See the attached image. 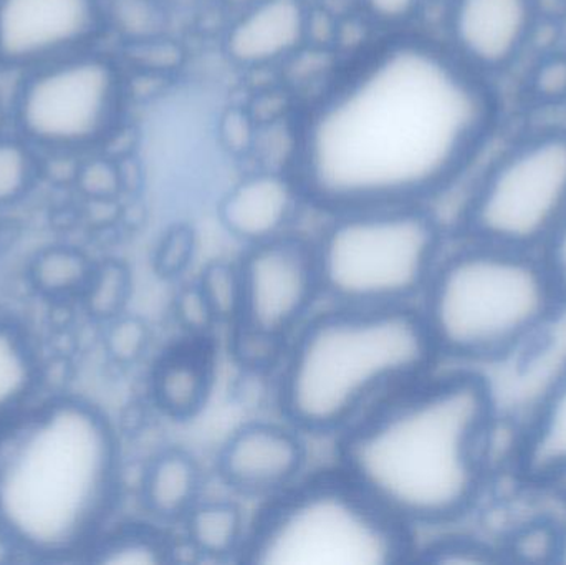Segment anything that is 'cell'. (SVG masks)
Returning a JSON list of instances; mask_svg holds the SVG:
<instances>
[{"label": "cell", "mask_w": 566, "mask_h": 565, "mask_svg": "<svg viewBox=\"0 0 566 565\" xmlns=\"http://www.w3.org/2000/svg\"><path fill=\"white\" fill-rule=\"evenodd\" d=\"M40 384V364L27 335L0 322V425L30 407Z\"/></svg>", "instance_id": "obj_19"}, {"label": "cell", "mask_w": 566, "mask_h": 565, "mask_svg": "<svg viewBox=\"0 0 566 565\" xmlns=\"http://www.w3.org/2000/svg\"><path fill=\"white\" fill-rule=\"evenodd\" d=\"M102 0H0V65L29 70L92 49Z\"/></svg>", "instance_id": "obj_11"}, {"label": "cell", "mask_w": 566, "mask_h": 565, "mask_svg": "<svg viewBox=\"0 0 566 565\" xmlns=\"http://www.w3.org/2000/svg\"><path fill=\"white\" fill-rule=\"evenodd\" d=\"M196 251H198V238L192 228L186 224L175 226L156 245L155 255H153L156 274L166 281L181 278L195 261Z\"/></svg>", "instance_id": "obj_29"}, {"label": "cell", "mask_w": 566, "mask_h": 565, "mask_svg": "<svg viewBox=\"0 0 566 565\" xmlns=\"http://www.w3.org/2000/svg\"><path fill=\"white\" fill-rule=\"evenodd\" d=\"M212 377V362L205 350L176 348L165 355L153 372V397L168 417L189 420L208 401Z\"/></svg>", "instance_id": "obj_18"}, {"label": "cell", "mask_w": 566, "mask_h": 565, "mask_svg": "<svg viewBox=\"0 0 566 565\" xmlns=\"http://www.w3.org/2000/svg\"><path fill=\"white\" fill-rule=\"evenodd\" d=\"M119 444L102 410L80 398L29 407L0 425V524L22 557H85L119 490Z\"/></svg>", "instance_id": "obj_3"}, {"label": "cell", "mask_w": 566, "mask_h": 565, "mask_svg": "<svg viewBox=\"0 0 566 565\" xmlns=\"http://www.w3.org/2000/svg\"><path fill=\"white\" fill-rule=\"evenodd\" d=\"M431 0H361L363 9L381 25L399 27L418 15Z\"/></svg>", "instance_id": "obj_33"}, {"label": "cell", "mask_w": 566, "mask_h": 565, "mask_svg": "<svg viewBox=\"0 0 566 565\" xmlns=\"http://www.w3.org/2000/svg\"><path fill=\"white\" fill-rule=\"evenodd\" d=\"M172 314L182 331L196 338H205L212 327L219 324L214 311L209 305L198 282L182 285L176 292L175 299H172Z\"/></svg>", "instance_id": "obj_30"}, {"label": "cell", "mask_w": 566, "mask_h": 565, "mask_svg": "<svg viewBox=\"0 0 566 565\" xmlns=\"http://www.w3.org/2000/svg\"><path fill=\"white\" fill-rule=\"evenodd\" d=\"M96 262L73 245H50L33 255L29 281L36 294L50 301L82 297Z\"/></svg>", "instance_id": "obj_21"}, {"label": "cell", "mask_w": 566, "mask_h": 565, "mask_svg": "<svg viewBox=\"0 0 566 565\" xmlns=\"http://www.w3.org/2000/svg\"><path fill=\"white\" fill-rule=\"evenodd\" d=\"M36 179V161L30 143L0 138V206L20 201Z\"/></svg>", "instance_id": "obj_25"}, {"label": "cell", "mask_w": 566, "mask_h": 565, "mask_svg": "<svg viewBox=\"0 0 566 565\" xmlns=\"http://www.w3.org/2000/svg\"><path fill=\"white\" fill-rule=\"evenodd\" d=\"M310 17L302 0H258L226 35V53L248 69L272 65L293 55L308 35Z\"/></svg>", "instance_id": "obj_14"}, {"label": "cell", "mask_w": 566, "mask_h": 565, "mask_svg": "<svg viewBox=\"0 0 566 565\" xmlns=\"http://www.w3.org/2000/svg\"><path fill=\"white\" fill-rule=\"evenodd\" d=\"M538 15L535 0H451L444 43L465 65L491 79L521 59Z\"/></svg>", "instance_id": "obj_12"}, {"label": "cell", "mask_w": 566, "mask_h": 565, "mask_svg": "<svg viewBox=\"0 0 566 565\" xmlns=\"http://www.w3.org/2000/svg\"><path fill=\"white\" fill-rule=\"evenodd\" d=\"M494 420L484 378L424 375L346 428V477L406 526L451 523L481 496Z\"/></svg>", "instance_id": "obj_2"}, {"label": "cell", "mask_w": 566, "mask_h": 565, "mask_svg": "<svg viewBox=\"0 0 566 565\" xmlns=\"http://www.w3.org/2000/svg\"><path fill=\"white\" fill-rule=\"evenodd\" d=\"M501 115L491 79L444 42L398 36L310 108L293 178L329 212L426 206L481 158Z\"/></svg>", "instance_id": "obj_1"}, {"label": "cell", "mask_w": 566, "mask_h": 565, "mask_svg": "<svg viewBox=\"0 0 566 565\" xmlns=\"http://www.w3.org/2000/svg\"><path fill=\"white\" fill-rule=\"evenodd\" d=\"M232 352L244 367L252 370H268L281 364L289 348V337L269 334L261 328L251 327L244 322H235L232 334Z\"/></svg>", "instance_id": "obj_27"}, {"label": "cell", "mask_w": 566, "mask_h": 565, "mask_svg": "<svg viewBox=\"0 0 566 565\" xmlns=\"http://www.w3.org/2000/svg\"><path fill=\"white\" fill-rule=\"evenodd\" d=\"M182 523L191 550L211 559L241 556L249 536L244 514L231 501L199 500Z\"/></svg>", "instance_id": "obj_20"}, {"label": "cell", "mask_w": 566, "mask_h": 565, "mask_svg": "<svg viewBox=\"0 0 566 565\" xmlns=\"http://www.w3.org/2000/svg\"><path fill=\"white\" fill-rule=\"evenodd\" d=\"M172 547L148 527H123L103 533L86 554L90 563L106 565H158L171 563Z\"/></svg>", "instance_id": "obj_22"}, {"label": "cell", "mask_w": 566, "mask_h": 565, "mask_svg": "<svg viewBox=\"0 0 566 565\" xmlns=\"http://www.w3.org/2000/svg\"><path fill=\"white\" fill-rule=\"evenodd\" d=\"M542 249H544L542 261L557 289L562 305L566 307V212L560 224Z\"/></svg>", "instance_id": "obj_35"}, {"label": "cell", "mask_w": 566, "mask_h": 565, "mask_svg": "<svg viewBox=\"0 0 566 565\" xmlns=\"http://www.w3.org/2000/svg\"><path fill=\"white\" fill-rule=\"evenodd\" d=\"M202 473L188 451L171 448L156 454L142 480L145 510L159 521H182L201 500Z\"/></svg>", "instance_id": "obj_17"}, {"label": "cell", "mask_w": 566, "mask_h": 565, "mask_svg": "<svg viewBox=\"0 0 566 565\" xmlns=\"http://www.w3.org/2000/svg\"><path fill=\"white\" fill-rule=\"evenodd\" d=\"M305 460V447L295 430L252 423L226 441L218 468L224 483L238 493L269 496L295 486Z\"/></svg>", "instance_id": "obj_13"}, {"label": "cell", "mask_w": 566, "mask_h": 565, "mask_svg": "<svg viewBox=\"0 0 566 565\" xmlns=\"http://www.w3.org/2000/svg\"><path fill=\"white\" fill-rule=\"evenodd\" d=\"M19 557H22V554H20L15 541L12 540L9 531L0 524V565L15 563Z\"/></svg>", "instance_id": "obj_36"}, {"label": "cell", "mask_w": 566, "mask_h": 565, "mask_svg": "<svg viewBox=\"0 0 566 565\" xmlns=\"http://www.w3.org/2000/svg\"><path fill=\"white\" fill-rule=\"evenodd\" d=\"M562 2H564V9H565V12H566V0H562Z\"/></svg>", "instance_id": "obj_38"}, {"label": "cell", "mask_w": 566, "mask_h": 565, "mask_svg": "<svg viewBox=\"0 0 566 565\" xmlns=\"http://www.w3.org/2000/svg\"><path fill=\"white\" fill-rule=\"evenodd\" d=\"M439 352L421 311L346 307L313 317L289 342L279 400L296 430H346L392 391L424 377Z\"/></svg>", "instance_id": "obj_4"}, {"label": "cell", "mask_w": 566, "mask_h": 565, "mask_svg": "<svg viewBox=\"0 0 566 565\" xmlns=\"http://www.w3.org/2000/svg\"><path fill=\"white\" fill-rule=\"evenodd\" d=\"M105 325L103 347L113 364L129 367L145 357L151 345V328L142 317L123 312Z\"/></svg>", "instance_id": "obj_26"}, {"label": "cell", "mask_w": 566, "mask_h": 565, "mask_svg": "<svg viewBox=\"0 0 566 565\" xmlns=\"http://www.w3.org/2000/svg\"><path fill=\"white\" fill-rule=\"evenodd\" d=\"M517 464L535 483L566 480V364L522 431Z\"/></svg>", "instance_id": "obj_16"}, {"label": "cell", "mask_w": 566, "mask_h": 565, "mask_svg": "<svg viewBox=\"0 0 566 565\" xmlns=\"http://www.w3.org/2000/svg\"><path fill=\"white\" fill-rule=\"evenodd\" d=\"M76 185L95 201H109L122 189V175L108 159H90L76 171Z\"/></svg>", "instance_id": "obj_31"}, {"label": "cell", "mask_w": 566, "mask_h": 565, "mask_svg": "<svg viewBox=\"0 0 566 565\" xmlns=\"http://www.w3.org/2000/svg\"><path fill=\"white\" fill-rule=\"evenodd\" d=\"M302 195L295 178L277 171L255 172L222 199L221 222L249 245L281 238L295 215Z\"/></svg>", "instance_id": "obj_15"}, {"label": "cell", "mask_w": 566, "mask_h": 565, "mask_svg": "<svg viewBox=\"0 0 566 565\" xmlns=\"http://www.w3.org/2000/svg\"><path fill=\"white\" fill-rule=\"evenodd\" d=\"M491 551L471 541L446 540L422 551V561L438 564H481L489 563Z\"/></svg>", "instance_id": "obj_32"}, {"label": "cell", "mask_w": 566, "mask_h": 565, "mask_svg": "<svg viewBox=\"0 0 566 565\" xmlns=\"http://www.w3.org/2000/svg\"><path fill=\"white\" fill-rule=\"evenodd\" d=\"M566 212V128L535 129L509 145L475 185L461 216L469 241L544 248Z\"/></svg>", "instance_id": "obj_8"}, {"label": "cell", "mask_w": 566, "mask_h": 565, "mask_svg": "<svg viewBox=\"0 0 566 565\" xmlns=\"http://www.w3.org/2000/svg\"><path fill=\"white\" fill-rule=\"evenodd\" d=\"M219 324L234 325L242 312V278L239 264L209 262L198 281Z\"/></svg>", "instance_id": "obj_24"}, {"label": "cell", "mask_w": 566, "mask_h": 565, "mask_svg": "<svg viewBox=\"0 0 566 565\" xmlns=\"http://www.w3.org/2000/svg\"><path fill=\"white\" fill-rule=\"evenodd\" d=\"M557 561L558 563L566 564V530L560 531V540H558Z\"/></svg>", "instance_id": "obj_37"}, {"label": "cell", "mask_w": 566, "mask_h": 565, "mask_svg": "<svg viewBox=\"0 0 566 565\" xmlns=\"http://www.w3.org/2000/svg\"><path fill=\"white\" fill-rule=\"evenodd\" d=\"M422 295L439 355L461 360L507 357L564 307L542 258L475 241L439 259Z\"/></svg>", "instance_id": "obj_5"}, {"label": "cell", "mask_w": 566, "mask_h": 565, "mask_svg": "<svg viewBox=\"0 0 566 565\" xmlns=\"http://www.w3.org/2000/svg\"><path fill=\"white\" fill-rule=\"evenodd\" d=\"M411 553L408 526L339 477L279 494L249 531L241 557L264 565H395Z\"/></svg>", "instance_id": "obj_6"}, {"label": "cell", "mask_w": 566, "mask_h": 565, "mask_svg": "<svg viewBox=\"0 0 566 565\" xmlns=\"http://www.w3.org/2000/svg\"><path fill=\"white\" fill-rule=\"evenodd\" d=\"M17 92L15 119L30 145L83 153L102 145L125 105L122 70L93 49L25 72Z\"/></svg>", "instance_id": "obj_9"}, {"label": "cell", "mask_w": 566, "mask_h": 565, "mask_svg": "<svg viewBox=\"0 0 566 565\" xmlns=\"http://www.w3.org/2000/svg\"><path fill=\"white\" fill-rule=\"evenodd\" d=\"M315 248L323 294L346 307H401L424 294L442 231L426 206L333 212Z\"/></svg>", "instance_id": "obj_7"}, {"label": "cell", "mask_w": 566, "mask_h": 565, "mask_svg": "<svg viewBox=\"0 0 566 565\" xmlns=\"http://www.w3.org/2000/svg\"><path fill=\"white\" fill-rule=\"evenodd\" d=\"M133 278L128 265L116 259L96 262L95 271L80 301L95 321L106 322L125 312L132 295Z\"/></svg>", "instance_id": "obj_23"}, {"label": "cell", "mask_w": 566, "mask_h": 565, "mask_svg": "<svg viewBox=\"0 0 566 565\" xmlns=\"http://www.w3.org/2000/svg\"><path fill=\"white\" fill-rule=\"evenodd\" d=\"M525 95L538 106H560L566 103V52L544 53L525 76Z\"/></svg>", "instance_id": "obj_28"}, {"label": "cell", "mask_w": 566, "mask_h": 565, "mask_svg": "<svg viewBox=\"0 0 566 565\" xmlns=\"http://www.w3.org/2000/svg\"><path fill=\"white\" fill-rule=\"evenodd\" d=\"M242 312L238 322L290 337L322 292L315 251L298 239L254 244L239 262Z\"/></svg>", "instance_id": "obj_10"}, {"label": "cell", "mask_w": 566, "mask_h": 565, "mask_svg": "<svg viewBox=\"0 0 566 565\" xmlns=\"http://www.w3.org/2000/svg\"><path fill=\"white\" fill-rule=\"evenodd\" d=\"M558 540H560V531L542 526L531 527L514 540L512 553L528 561H542L545 557L557 561Z\"/></svg>", "instance_id": "obj_34"}]
</instances>
